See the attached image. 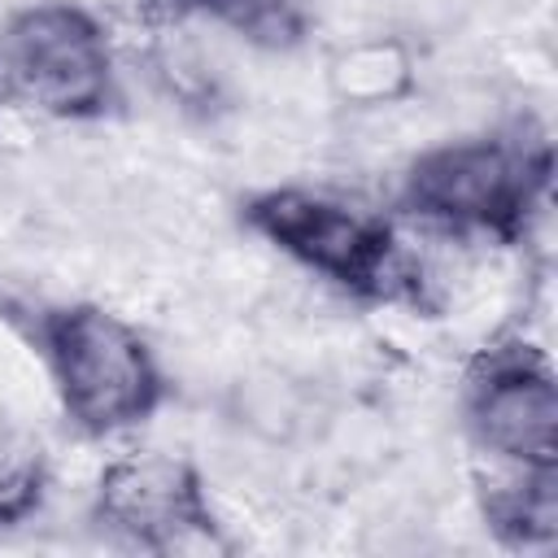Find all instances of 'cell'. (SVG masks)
Segmentation results:
<instances>
[{
    "label": "cell",
    "instance_id": "1",
    "mask_svg": "<svg viewBox=\"0 0 558 558\" xmlns=\"http://www.w3.org/2000/svg\"><path fill=\"white\" fill-rule=\"evenodd\" d=\"M549 183V148L471 140L427 153L405 183V205L453 231L519 235Z\"/></svg>",
    "mask_w": 558,
    "mask_h": 558
},
{
    "label": "cell",
    "instance_id": "2",
    "mask_svg": "<svg viewBox=\"0 0 558 558\" xmlns=\"http://www.w3.org/2000/svg\"><path fill=\"white\" fill-rule=\"evenodd\" d=\"M113 87L105 31L74 4H35L0 26V100L52 113L92 118Z\"/></svg>",
    "mask_w": 558,
    "mask_h": 558
},
{
    "label": "cell",
    "instance_id": "3",
    "mask_svg": "<svg viewBox=\"0 0 558 558\" xmlns=\"http://www.w3.org/2000/svg\"><path fill=\"white\" fill-rule=\"evenodd\" d=\"M48 362L70 418L87 432H118L140 423L157 397L161 375L144 340L96 305L57 310L44 323Z\"/></svg>",
    "mask_w": 558,
    "mask_h": 558
},
{
    "label": "cell",
    "instance_id": "4",
    "mask_svg": "<svg viewBox=\"0 0 558 558\" xmlns=\"http://www.w3.org/2000/svg\"><path fill=\"white\" fill-rule=\"evenodd\" d=\"M248 222L283 253H292L296 262L314 266L318 275L336 279L349 292L388 301L410 288L397 240L375 214L288 187L257 196L248 205Z\"/></svg>",
    "mask_w": 558,
    "mask_h": 558
},
{
    "label": "cell",
    "instance_id": "5",
    "mask_svg": "<svg viewBox=\"0 0 558 558\" xmlns=\"http://www.w3.org/2000/svg\"><path fill=\"white\" fill-rule=\"evenodd\" d=\"M466 423L475 440L527 471H554L558 458V392L549 362L532 344L480 353L466 379Z\"/></svg>",
    "mask_w": 558,
    "mask_h": 558
},
{
    "label": "cell",
    "instance_id": "6",
    "mask_svg": "<svg viewBox=\"0 0 558 558\" xmlns=\"http://www.w3.org/2000/svg\"><path fill=\"white\" fill-rule=\"evenodd\" d=\"M96 519L144 549H179L187 541H214L218 523L187 462L140 453L113 462L100 480Z\"/></svg>",
    "mask_w": 558,
    "mask_h": 558
},
{
    "label": "cell",
    "instance_id": "7",
    "mask_svg": "<svg viewBox=\"0 0 558 558\" xmlns=\"http://www.w3.org/2000/svg\"><path fill=\"white\" fill-rule=\"evenodd\" d=\"M488 523L510 545H545L558 532V497L554 471H532L523 484H510L488 501Z\"/></svg>",
    "mask_w": 558,
    "mask_h": 558
},
{
    "label": "cell",
    "instance_id": "8",
    "mask_svg": "<svg viewBox=\"0 0 558 558\" xmlns=\"http://www.w3.org/2000/svg\"><path fill=\"white\" fill-rule=\"evenodd\" d=\"M187 4L262 48H292L310 31L301 0H187Z\"/></svg>",
    "mask_w": 558,
    "mask_h": 558
},
{
    "label": "cell",
    "instance_id": "9",
    "mask_svg": "<svg viewBox=\"0 0 558 558\" xmlns=\"http://www.w3.org/2000/svg\"><path fill=\"white\" fill-rule=\"evenodd\" d=\"M44 493V466L39 458H9L0 462V523H17L39 506Z\"/></svg>",
    "mask_w": 558,
    "mask_h": 558
}]
</instances>
